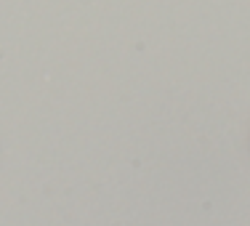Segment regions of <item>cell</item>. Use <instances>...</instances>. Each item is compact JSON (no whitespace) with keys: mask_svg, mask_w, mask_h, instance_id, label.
I'll use <instances>...</instances> for the list:
<instances>
[]
</instances>
